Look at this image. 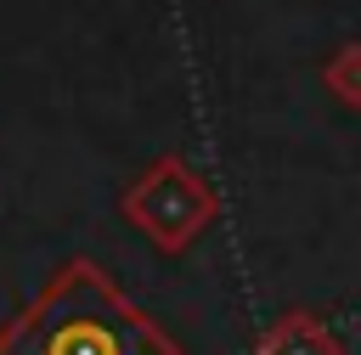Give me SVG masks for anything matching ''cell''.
<instances>
[{
	"label": "cell",
	"instance_id": "6da1fadb",
	"mask_svg": "<svg viewBox=\"0 0 361 355\" xmlns=\"http://www.w3.org/2000/svg\"><path fill=\"white\" fill-rule=\"evenodd\" d=\"M0 355H180L175 338L135 310L90 259H68L6 327Z\"/></svg>",
	"mask_w": 361,
	"mask_h": 355
},
{
	"label": "cell",
	"instance_id": "7a4b0ae2",
	"mask_svg": "<svg viewBox=\"0 0 361 355\" xmlns=\"http://www.w3.org/2000/svg\"><path fill=\"white\" fill-rule=\"evenodd\" d=\"M209 208H214L209 186H203L180 158H158V163L130 186V197H124V214H130L158 248H180V242H192V237L203 231Z\"/></svg>",
	"mask_w": 361,
	"mask_h": 355
}]
</instances>
